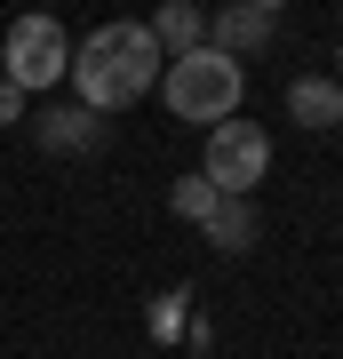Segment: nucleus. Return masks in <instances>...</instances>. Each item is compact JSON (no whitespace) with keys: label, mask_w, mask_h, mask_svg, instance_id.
<instances>
[{"label":"nucleus","mask_w":343,"mask_h":359,"mask_svg":"<svg viewBox=\"0 0 343 359\" xmlns=\"http://www.w3.org/2000/svg\"><path fill=\"white\" fill-rule=\"evenodd\" d=\"M160 40L152 25H136V16H112V25H96L88 40H72V96L88 104V112H128V104H144L160 88Z\"/></svg>","instance_id":"1"},{"label":"nucleus","mask_w":343,"mask_h":359,"mask_svg":"<svg viewBox=\"0 0 343 359\" xmlns=\"http://www.w3.org/2000/svg\"><path fill=\"white\" fill-rule=\"evenodd\" d=\"M240 96H248V72H240V56L216 48V40H200L191 56H168V65H160V104L176 120L216 128V120L240 112Z\"/></svg>","instance_id":"2"},{"label":"nucleus","mask_w":343,"mask_h":359,"mask_svg":"<svg viewBox=\"0 0 343 359\" xmlns=\"http://www.w3.org/2000/svg\"><path fill=\"white\" fill-rule=\"evenodd\" d=\"M64 72H72V32L56 25V16H16L8 40H0V80H16L25 96L40 88H64Z\"/></svg>","instance_id":"3"},{"label":"nucleus","mask_w":343,"mask_h":359,"mask_svg":"<svg viewBox=\"0 0 343 359\" xmlns=\"http://www.w3.org/2000/svg\"><path fill=\"white\" fill-rule=\"evenodd\" d=\"M200 176L216 184V192H248L255 200V184L271 176V136L255 128V120H216V128H208V152H200Z\"/></svg>","instance_id":"4"},{"label":"nucleus","mask_w":343,"mask_h":359,"mask_svg":"<svg viewBox=\"0 0 343 359\" xmlns=\"http://www.w3.org/2000/svg\"><path fill=\"white\" fill-rule=\"evenodd\" d=\"M271 32H280V16H271V8H255V0H231V8L208 16V40H216L224 56H255Z\"/></svg>","instance_id":"5"},{"label":"nucleus","mask_w":343,"mask_h":359,"mask_svg":"<svg viewBox=\"0 0 343 359\" xmlns=\"http://www.w3.org/2000/svg\"><path fill=\"white\" fill-rule=\"evenodd\" d=\"M288 120L295 128H343V80L335 72H304V80H288Z\"/></svg>","instance_id":"6"},{"label":"nucleus","mask_w":343,"mask_h":359,"mask_svg":"<svg viewBox=\"0 0 343 359\" xmlns=\"http://www.w3.org/2000/svg\"><path fill=\"white\" fill-rule=\"evenodd\" d=\"M152 40H160V56H191L208 40V8L200 0H168V8L152 16Z\"/></svg>","instance_id":"7"},{"label":"nucleus","mask_w":343,"mask_h":359,"mask_svg":"<svg viewBox=\"0 0 343 359\" xmlns=\"http://www.w3.org/2000/svg\"><path fill=\"white\" fill-rule=\"evenodd\" d=\"M200 231H208V240L224 248V256H240V248H255V200H248V192H224V200H216V216H208Z\"/></svg>","instance_id":"8"},{"label":"nucleus","mask_w":343,"mask_h":359,"mask_svg":"<svg viewBox=\"0 0 343 359\" xmlns=\"http://www.w3.org/2000/svg\"><path fill=\"white\" fill-rule=\"evenodd\" d=\"M96 120H104V112H88V104H72V112H48L40 144H48V152H88V144H96Z\"/></svg>","instance_id":"9"},{"label":"nucleus","mask_w":343,"mask_h":359,"mask_svg":"<svg viewBox=\"0 0 343 359\" xmlns=\"http://www.w3.org/2000/svg\"><path fill=\"white\" fill-rule=\"evenodd\" d=\"M216 184H208V176H176V184H168V208H176V216L184 224H208V216H216Z\"/></svg>","instance_id":"10"},{"label":"nucleus","mask_w":343,"mask_h":359,"mask_svg":"<svg viewBox=\"0 0 343 359\" xmlns=\"http://www.w3.org/2000/svg\"><path fill=\"white\" fill-rule=\"evenodd\" d=\"M16 120H25V88H16V80H0V128H16Z\"/></svg>","instance_id":"11"},{"label":"nucleus","mask_w":343,"mask_h":359,"mask_svg":"<svg viewBox=\"0 0 343 359\" xmlns=\"http://www.w3.org/2000/svg\"><path fill=\"white\" fill-rule=\"evenodd\" d=\"M255 8H271V16H280V8H288V0H255Z\"/></svg>","instance_id":"12"},{"label":"nucleus","mask_w":343,"mask_h":359,"mask_svg":"<svg viewBox=\"0 0 343 359\" xmlns=\"http://www.w3.org/2000/svg\"><path fill=\"white\" fill-rule=\"evenodd\" d=\"M335 80H343V48H335Z\"/></svg>","instance_id":"13"}]
</instances>
